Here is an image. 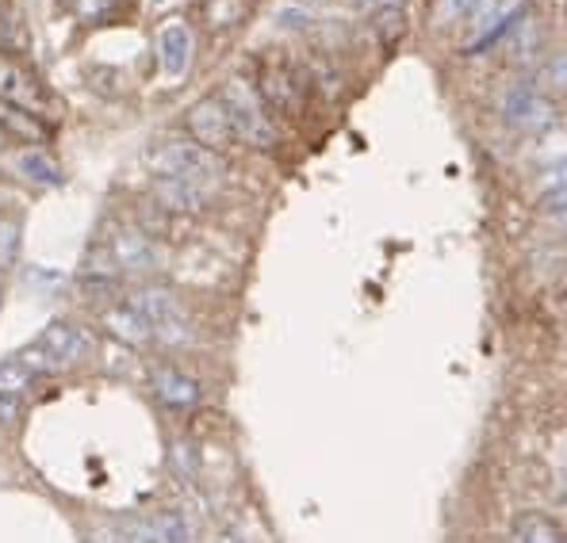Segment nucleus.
Instances as JSON below:
<instances>
[{"instance_id": "nucleus-13", "label": "nucleus", "mask_w": 567, "mask_h": 543, "mask_svg": "<svg viewBox=\"0 0 567 543\" xmlns=\"http://www.w3.org/2000/svg\"><path fill=\"white\" fill-rule=\"evenodd\" d=\"M0 100L16 107H28V112H43V96H39L35 81L23 70H16L12 62H0Z\"/></svg>"}, {"instance_id": "nucleus-7", "label": "nucleus", "mask_w": 567, "mask_h": 543, "mask_svg": "<svg viewBox=\"0 0 567 543\" xmlns=\"http://www.w3.org/2000/svg\"><path fill=\"white\" fill-rule=\"evenodd\" d=\"M522 4L525 0H480V4L468 12L472 20V39H468V50H480L487 43H495L503 31H511L522 15Z\"/></svg>"}, {"instance_id": "nucleus-25", "label": "nucleus", "mask_w": 567, "mask_h": 543, "mask_svg": "<svg viewBox=\"0 0 567 543\" xmlns=\"http://www.w3.org/2000/svg\"><path fill=\"white\" fill-rule=\"evenodd\" d=\"M212 543H246V540H241V536H238V532H230V529H223V532H219V536H215Z\"/></svg>"}, {"instance_id": "nucleus-19", "label": "nucleus", "mask_w": 567, "mask_h": 543, "mask_svg": "<svg viewBox=\"0 0 567 543\" xmlns=\"http://www.w3.org/2000/svg\"><path fill=\"white\" fill-rule=\"evenodd\" d=\"M154 521V532H157V543H188L192 529H188V516L177 513V509H165V513L150 516Z\"/></svg>"}, {"instance_id": "nucleus-23", "label": "nucleus", "mask_w": 567, "mask_h": 543, "mask_svg": "<svg viewBox=\"0 0 567 543\" xmlns=\"http://www.w3.org/2000/svg\"><path fill=\"white\" fill-rule=\"evenodd\" d=\"M16 417H20V398L0 395V425H12Z\"/></svg>"}, {"instance_id": "nucleus-17", "label": "nucleus", "mask_w": 567, "mask_h": 543, "mask_svg": "<svg viewBox=\"0 0 567 543\" xmlns=\"http://www.w3.org/2000/svg\"><path fill=\"white\" fill-rule=\"evenodd\" d=\"M0 130H8V135H16L23 142H35V146L47 138L43 123H39L28 107H16V104H8V100H0Z\"/></svg>"}, {"instance_id": "nucleus-12", "label": "nucleus", "mask_w": 567, "mask_h": 543, "mask_svg": "<svg viewBox=\"0 0 567 543\" xmlns=\"http://www.w3.org/2000/svg\"><path fill=\"white\" fill-rule=\"evenodd\" d=\"M154 199L162 211H173V215H196L204 207V191L192 188L185 180H169V177H154Z\"/></svg>"}, {"instance_id": "nucleus-5", "label": "nucleus", "mask_w": 567, "mask_h": 543, "mask_svg": "<svg viewBox=\"0 0 567 543\" xmlns=\"http://www.w3.org/2000/svg\"><path fill=\"white\" fill-rule=\"evenodd\" d=\"M188 130H192V138H196V146L212 149V154H219V149H227L230 142H235V127H230V115L219 96H207V100H199V104H192Z\"/></svg>"}, {"instance_id": "nucleus-15", "label": "nucleus", "mask_w": 567, "mask_h": 543, "mask_svg": "<svg viewBox=\"0 0 567 543\" xmlns=\"http://www.w3.org/2000/svg\"><path fill=\"white\" fill-rule=\"evenodd\" d=\"M16 173H20L23 180H31V184H43V188H58V184L65 180L54 157L43 154L39 146H28V149H20V154H16Z\"/></svg>"}, {"instance_id": "nucleus-21", "label": "nucleus", "mask_w": 567, "mask_h": 543, "mask_svg": "<svg viewBox=\"0 0 567 543\" xmlns=\"http://www.w3.org/2000/svg\"><path fill=\"white\" fill-rule=\"evenodd\" d=\"M475 4H480V0H437V4H433V23L461 20V15H468Z\"/></svg>"}, {"instance_id": "nucleus-1", "label": "nucleus", "mask_w": 567, "mask_h": 543, "mask_svg": "<svg viewBox=\"0 0 567 543\" xmlns=\"http://www.w3.org/2000/svg\"><path fill=\"white\" fill-rule=\"evenodd\" d=\"M146 165L154 169V177H169V180H185L192 188H199L204 196H212L223 180V161L219 154L196 146L185 138H165L157 146L146 149Z\"/></svg>"}, {"instance_id": "nucleus-20", "label": "nucleus", "mask_w": 567, "mask_h": 543, "mask_svg": "<svg viewBox=\"0 0 567 543\" xmlns=\"http://www.w3.org/2000/svg\"><path fill=\"white\" fill-rule=\"evenodd\" d=\"M540 85L553 88V92L567 88V54H553L545 65H540Z\"/></svg>"}, {"instance_id": "nucleus-29", "label": "nucleus", "mask_w": 567, "mask_h": 543, "mask_svg": "<svg viewBox=\"0 0 567 543\" xmlns=\"http://www.w3.org/2000/svg\"><path fill=\"white\" fill-rule=\"evenodd\" d=\"M299 4H307V0H299Z\"/></svg>"}, {"instance_id": "nucleus-16", "label": "nucleus", "mask_w": 567, "mask_h": 543, "mask_svg": "<svg viewBox=\"0 0 567 543\" xmlns=\"http://www.w3.org/2000/svg\"><path fill=\"white\" fill-rule=\"evenodd\" d=\"M104 325L112 330V337L127 341V345H146V341L154 337L146 317H142L135 306H112V311L104 314Z\"/></svg>"}, {"instance_id": "nucleus-22", "label": "nucleus", "mask_w": 567, "mask_h": 543, "mask_svg": "<svg viewBox=\"0 0 567 543\" xmlns=\"http://www.w3.org/2000/svg\"><path fill=\"white\" fill-rule=\"evenodd\" d=\"M16 39V8L12 0H0V43H12Z\"/></svg>"}, {"instance_id": "nucleus-18", "label": "nucleus", "mask_w": 567, "mask_h": 543, "mask_svg": "<svg viewBox=\"0 0 567 543\" xmlns=\"http://www.w3.org/2000/svg\"><path fill=\"white\" fill-rule=\"evenodd\" d=\"M31 383H35V375L23 367L20 356H12V361L0 364V395L23 398V390H31Z\"/></svg>"}, {"instance_id": "nucleus-4", "label": "nucleus", "mask_w": 567, "mask_h": 543, "mask_svg": "<svg viewBox=\"0 0 567 543\" xmlns=\"http://www.w3.org/2000/svg\"><path fill=\"white\" fill-rule=\"evenodd\" d=\"M81 353H85V333H81L78 325H70V322H54V325H47L43 337H39L35 345L23 348L20 361L39 379V375H47V372H58V367L78 364Z\"/></svg>"}, {"instance_id": "nucleus-28", "label": "nucleus", "mask_w": 567, "mask_h": 543, "mask_svg": "<svg viewBox=\"0 0 567 543\" xmlns=\"http://www.w3.org/2000/svg\"><path fill=\"white\" fill-rule=\"evenodd\" d=\"M150 4H162V0H150Z\"/></svg>"}, {"instance_id": "nucleus-9", "label": "nucleus", "mask_w": 567, "mask_h": 543, "mask_svg": "<svg viewBox=\"0 0 567 543\" xmlns=\"http://www.w3.org/2000/svg\"><path fill=\"white\" fill-rule=\"evenodd\" d=\"M192 28L181 20H169L162 28V35H157V50H162V70L169 81L185 77L188 65H192Z\"/></svg>"}, {"instance_id": "nucleus-2", "label": "nucleus", "mask_w": 567, "mask_h": 543, "mask_svg": "<svg viewBox=\"0 0 567 543\" xmlns=\"http://www.w3.org/2000/svg\"><path fill=\"white\" fill-rule=\"evenodd\" d=\"M219 100H223V107H227V115H230L235 138H241L246 146H254V149H272V146H277V127H272V119L265 115L261 96H257L246 81H241V77L227 81L223 92H219Z\"/></svg>"}, {"instance_id": "nucleus-14", "label": "nucleus", "mask_w": 567, "mask_h": 543, "mask_svg": "<svg viewBox=\"0 0 567 543\" xmlns=\"http://www.w3.org/2000/svg\"><path fill=\"white\" fill-rule=\"evenodd\" d=\"M511 543H567V532L545 513H518L511 524Z\"/></svg>"}, {"instance_id": "nucleus-8", "label": "nucleus", "mask_w": 567, "mask_h": 543, "mask_svg": "<svg viewBox=\"0 0 567 543\" xmlns=\"http://www.w3.org/2000/svg\"><path fill=\"white\" fill-rule=\"evenodd\" d=\"M498 112L511 127H522V130H545L553 123V104L540 96L533 85H514L506 88V96L498 100Z\"/></svg>"}, {"instance_id": "nucleus-6", "label": "nucleus", "mask_w": 567, "mask_h": 543, "mask_svg": "<svg viewBox=\"0 0 567 543\" xmlns=\"http://www.w3.org/2000/svg\"><path fill=\"white\" fill-rule=\"evenodd\" d=\"M107 261L120 272H150L157 264V249L146 230L115 227L112 238H107Z\"/></svg>"}, {"instance_id": "nucleus-10", "label": "nucleus", "mask_w": 567, "mask_h": 543, "mask_svg": "<svg viewBox=\"0 0 567 543\" xmlns=\"http://www.w3.org/2000/svg\"><path fill=\"white\" fill-rule=\"evenodd\" d=\"M261 96L272 107H280V112H299V104H303V81L296 77L291 65H269L261 73Z\"/></svg>"}, {"instance_id": "nucleus-11", "label": "nucleus", "mask_w": 567, "mask_h": 543, "mask_svg": "<svg viewBox=\"0 0 567 543\" xmlns=\"http://www.w3.org/2000/svg\"><path fill=\"white\" fill-rule=\"evenodd\" d=\"M154 395L173 409H192L199 403V383L177 367H157L154 372Z\"/></svg>"}, {"instance_id": "nucleus-26", "label": "nucleus", "mask_w": 567, "mask_h": 543, "mask_svg": "<svg viewBox=\"0 0 567 543\" xmlns=\"http://www.w3.org/2000/svg\"><path fill=\"white\" fill-rule=\"evenodd\" d=\"M560 219H564V227H567V211H560Z\"/></svg>"}, {"instance_id": "nucleus-3", "label": "nucleus", "mask_w": 567, "mask_h": 543, "mask_svg": "<svg viewBox=\"0 0 567 543\" xmlns=\"http://www.w3.org/2000/svg\"><path fill=\"white\" fill-rule=\"evenodd\" d=\"M131 306L146 317L150 333H154V341H162V345L177 348L192 341V322H188V314L181 311L177 295H173L169 288H142L135 291V303Z\"/></svg>"}, {"instance_id": "nucleus-27", "label": "nucleus", "mask_w": 567, "mask_h": 543, "mask_svg": "<svg viewBox=\"0 0 567 543\" xmlns=\"http://www.w3.org/2000/svg\"><path fill=\"white\" fill-rule=\"evenodd\" d=\"M383 4H399V0H383Z\"/></svg>"}, {"instance_id": "nucleus-24", "label": "nucleus", "mask_w": 567, "mask_h": 543, "mask_svg": "<svg viewBox=\"0 0 567 543\" xmlns=\"http://www.w3.org/2000/svg\"><path fill=\"white\" fill-rule=\"evenodd\" d=\"M277 20L284 23V28H303V20H307V12H288V8H284V12L277 15Z\"/></svg>"}]
</instances>
